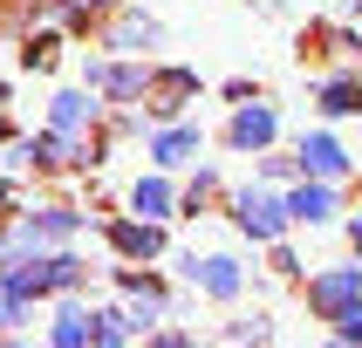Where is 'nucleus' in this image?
<instances>
[{"label": "nucleus", "instance_id": "9d476101", "mask_svg": "<svg viewBox=\"0 0 362 348\" xmlns=\"http://www.w3.org/2000/svg\"><path fill=\"white\" fill-rule=\"evenodd\" d=\"M137 212H144V219H164V212H171V191H164L158 178H151V184H137Z\"/></svg>", "mask_w": 362, "mask_h": 348}, {"label": "nucleus", "instance_id": "20e7f679", "mask_svg": "<svg viewBox=\"0 0 362 348\" xmlns=\"http://www.w3.org/2000/svg\"><path fill=\"white\" fill-rule=\"evenodd\" d=\"M233 143H240V150L274 143V109H240V116H233Z\"/></svg>", "mask_w": 362, "mask_h": 348}, {"label": "nucleus", "instance_id": "1a4fd4ad", "mask_svg": "<svg viewBox=\"0 0 362 348\" xmlns=\"http://www.w3.org/2000/svg\"><path fill=\"white\" fill-rule=\"evenodd\" d=\"M192 150H199V137H192V130H164L151 157H158V164H185V157H192Z\"/></svg>", "mask_w": 362, "mask_h": 348}, {"label": "nucleus", "instance_id": "f03ea898", "mask_svg": "<svg viewBox=\"0 0 362 348\" xmlns=\"http://www.w3.org/2000/svg\"><path fill=\"white\" fill-rule=\"evenodd\" d=\"M362 294V266H342V273H322V280H308V301L322 307V314H349V301Z\"/></svg>", "mask_w": 362, "mask_h": 348}, {"label": "nucleus", "instance_id": "9b49d317", "mask_svg": "<svg viewBox=\"0 0 362 348\" xmlns=\"http://www.w3.org/2000/svg\"><path fill=\"white\" fill-rule=\"evenodd\" d=\"M89 109H96L89 96H62V102H55V130H76V123L89 116Z\"/></svg>", "mask_w": 362, "mask_h": 348}, {"label": "nucleus", "instance_id": "ddd939ff", "mask_svg": "<svg viewBox=\"0 0 362 348\" xmlns=\"http://www.w3.org/2000/svg\"><path fill=\"white\" fill-rule=\"evenodd\" d=\"M335 328H342V342H362V307H349V314H335Z\"/></svg>", "mask_w": 362, "mask_h": 348}, {"label": "nucleus", "instance_id": "6e6552de", "mask_svg": "<svg viewBox=\"0 0 362 348\" xmlns=\"http://www.w3.org/2000/svg\"><path fill=\"white\" fill-rule=\"evenodd\" d=\"M322 109H328V116H356V109H362V89H356V82H328V89H322Z\"/></svg>", "mask_w": 362, "mask_h": 348}, {"label": "nucleus", "instance_id": "0eeeda50", "mask_svg": "<svg viewBox=\"0 0 362 348\" xmlns=\"http://www.w3.org/2000/svg\"><path fill=\"white\" fill-rule=\"evenodd\" d=\"M117 246H123V253H130V260H151V253H158V225H151V219H144V225H117Z\"/></svg>", "mask_w": 362, "mask_h": 348}, {"label": "nucleus", "instance_id": "f257e3e1", "mask_svg": "<svg viewBox=\"0 0 362 348\" xmlns=\"http://www.w3.org/2000/svg\"><path fill=\"white\" fill-rule=\"evenodd\" d=\"M287 219H294V212H287L274 191H246V198H240V225L253 232V239H281Z\"/></svg>", "mask_w": 362, "mask_h": 348}, {"label": "nucleus", "instance_id": "7ed1b4c3", "mask_svg": "<svg viewBox=\"0 0 362 348\" xmlns=\"http://www.w3.org/2000/svg\"><path fill=\"white\" fill-rule=\"evenodd\" d=\"M301 171H315V178H342V171H349V150L335 137H308L301 143Z\"/></svg>", "mask_w": 362, "mask_h": 348}, {"label": "nucleus", "instance_id": "4468645a", "mask_svg": "<svg viewBox=\"0 0 362 348\" xmlns=\"http://www.w3.org/2000/svg\"><path fill=\"white\" fill-rule=\"evenodd\" d=\"M356 246H362V219H356Z\"/></svg>", "mask_w": 362, "mask_h": 348}, {"label": "nucleus", "instance_id": "423d86ee", "mask_svg": "<svg viewBox=\"0 0 362 348\" xmlns=\"http://www.w3.org/2000/svg\"><path fill=\"white\" fill-rule=\"evenodd\" d=\"M287 212H294V219H328V212H335V191H328V184H308V191H294V198H287Z\"/></svg>", "mask_w": 362, "mask_h": 348}, {"label": "nucleus", "instance_id": "39448f33", "mask_svg": "<svg viewBox=\"0 0 362 348\" xmlns=\"http://www.w3.org/2000/svg\"><path fill=\"white\" fill-rule=\"evenodd\" d=\"M192 280H199L205 294L233 301V294H240V266H233V260H205V266H192Z\"/></svg>", "mask_w": 362, "mask_h": 348}, {"label": "nucleus", "instance_id": "f8f14e48", "mask_svg": "<svg viewBox=\"0 0 362 348\" xmlns=\"http://www.w3.org/2000/svg\"><path fill=\"white\" fill-rule=\"evenodd\" d=\"M89 335H96V328L82 321L76 307H69V314H62V321H55V342H69V348H76V342H89Z\"/></svg>", "mask_w": 362, "mask_h": 348}]
</instances>
